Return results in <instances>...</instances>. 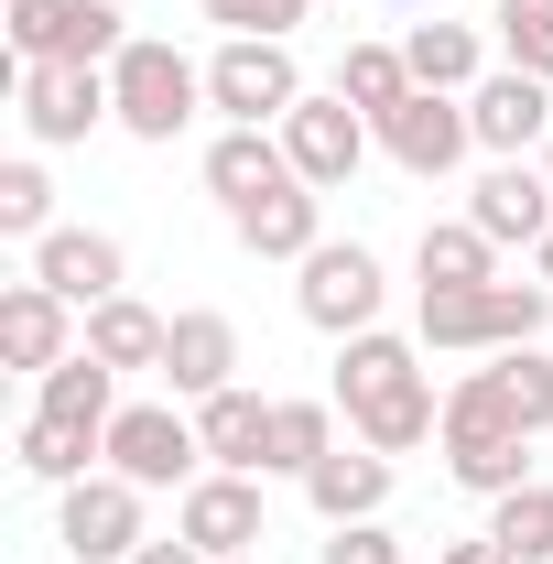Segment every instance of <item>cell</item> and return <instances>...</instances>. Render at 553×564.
Segmentation results:
<instances>
[{
  "instance_id": "2",
  "label": "cell",
  "mask_w": 553,
  "mask_h": 564,
  "mask_svg": "<svg viewBox=\"0 0 553 564\" xmlns=\"http://www.w3.org/2000/svg\"><path fill=\"white\" fill-rule=\"evenodd\" d=\"M445 478L456 489H478V499H510L521 478H532V423L510 413V391L488 380V369H467L456 391H445Z\"/></svg>"
},
{
  "instance_id": "16",
  "label": "cell",
  "mask_w": 553,
  "mask_h": 564,
  "mask_svg": "<svg viewBox=\"0 0 553 564\" xmlns=\"http://www.w3.org/2000/svg\"><path fill=\"white\" fill-rule=\"evenodd\" d=\"M33 282H55L76 315H87V304L131 293V261H120V239H109V228H55V239H33Z\"/></svg>"
},
{
  "instance_id": "21",
  "label": "cell",
  "mask_w": 553,
  "mask_h": 564,
  "mask_svg": "<svg viewBox=\"0 0 553 564\" xmlns=\"http://www.w3.org/2000/svg\"><path fill=\"white\" fill-rule=\"evenodd\" d=\"M304 499H315L326 532H337V521H380V499H391V456H380V445H337V456H315Z\"/></svg>"
},
{
  "instance_id": "19",
  "label": "cell",
  "mask_w": 553,
  "mask_h": 564,
  "mask_svg": "<svg viewBox=\"0 0 553 564\" xmlns=\"http://www.w3.org/2000/svg\"><path fill=\"white\" fill-rule=\"evenodd\" d=\"M293 185V152H282V131H217L207 141V196L228 217L239 207H261V196H282Z\"/></svg>"
},
{
  "instance_id": "35",
  "label": "cell",
  "mask_w": 553,
  "mask_h": 564,
  "mask_svg": "<svg viewBox=\"0 0 553 564\" xmlns=\"http://www.w3.org/2000/svg\"><path fill=\"white\" fill-rule=\"evenodd\" d=\"M196 11H207V22H228V33H261V44H282V33H293L315 0H196Z\"/></svg>"
},
{
  "instance_id": "3",
  "label": "cell",
  "mask_w": 553,
  "mask_h": 564,
  "mask_svg": "<svg viewBox=\"0 0 553 564\" xmlns=\"http://www.w3.org/2000/svg\"><path fill=\"white\" fill-rule=\"evenodd\" d=\"M553 315V282H478V293H423V348L467 358V348H532Z\"/></svg>"
},
{
  "instance_id": "28",
  "label": "cell",
  "mask_w": 553,
  "mask_h": 564,
  "mask_svg": "<svg viewBox=\"0 0 553 564\" xmlns=\"http://www.w3.org/2000/svg\"><path fill=\"white\" fill-rule=\"evenodd\" d=\"M315 456H337V402H272L261 478H315Z\"/></svg>"
},
{
  "instance_id": "13",
  "label": "cell",
  "mask_w": 553,
  "mask_h": 564,
  "mask_svg": "<svg viewBox=\"0 0 553 564\" xmlns=\"http://www.w3.org/2000/svg\"><path fill=\"white\" fill-rule=\"evenodd\" d=\"M369 141H380V131L347 109L337 87H326V98H293V120H282V152H293V174H304L315 196H326V185H347V174L369 163Z\"/></svg>"
},
{
  "instance_id": "41",
  "label": "cell",
  "mask_w": 553,
  "mask_h": 564,
  "mask_svg": "<svg viewBox=\"0 0 553 564\" xmlns=\"http://www.w3.org/2000/svg\"><path fill=\"white\" fill-rule=\"evenodd\" d=\"M239 564H261V554H239Z\"/></svg>"
},
{
  "instance_id": "18",
  "label": "cell",
  "mask_w": 553,
  "mask_h": 564,
  "mask_svg": "<svg viewBox=\"0 0 553 564\" xmlns=\"http://www.w3.org/2000/svg\"><path fill=\"white\" fill-rule=\"evenodd\" d=\"M163 380H174V402H217V391H239V326L196 304V315H174V348H163Z\"/></svg>"
},
{
  "instance_id": "22",
  "label": "cell",
  "mask_w": 553,
  "mask_h": 564,
  "mask_svg": "<svg viewBox=\"0 0 553 564\" xmlns=\"http://www.w3.org/2000/svg\"><path fill=\"white\" fill-rule=\"evenodd\" d=\"M413 272H423V293H478V282H499V239L478 217H445V228L413 239Z\"/></svg>"
},
{
  "instance_id": "29",
  "label": "cell",
  "mask_w": 553,
  "mask_h": 564,
  "mask_svg": "<svg viewBox=\"0 0 553 564\" xmlns=\"http://www.w3.org/2000/svg\"><path fill=\"white\" fill-rule=\"evenodd\" d=\"M337 98L358 120H391L402 98H413V66H402V44H347L337 55Z\"/></svg>"
},
{
  "instance_id": "37",
  "label": "cell",
  "mask_w": 553,
  "mask_h": 564,
  "mask_svg": "<svg viewBox=\"0 0 553 564\" xmlns=\"http://www.w3.org/2000/svg\"><path fill=\"white\" fill-rule=\"evenodd\" d=\"M131 564H207V554H196V543H185V532H174V543H141Z\"/></svg>"
},
{
  "instance_id": "39",
  "label": "cell",
  "mask_w": 553,
  "mask_h": 564,
  "mask_svg": "<svg viewBox=\"0 0 553 564\" xmlns=\"http://www.w3.org/2000/svg\"><path fill=\"white\" fill-rule=\"evenodd\" d=\"M543 185H553V141H543Z\"/></svg>"
},
{
  "instance_id": "34",
  "label": "cell",
  "mask_w": 553,
  "mask_h": 564,
  "mask_svg": "<svg viewBox=\"0 0 553 564\" xmlns=\"http://www.w3.org/2000/svg\"><path fill=\"white\" fill-rule=\"evenodd\" d=\"M315 564H413V554H402L391 521H337V532L315 543Z\"/></svg>"
},
{
  "instance_id": "7",
  "label": "cell",
  "mask_w": 553,
  "mask_h": 564,
  "mask_svg": "<svg viewBox=\"0 0 553 564\" xmlns=\"http://www.w3.org/2000/svg\"><path fill=\"white\" fill-rule=\"evenodd\" d=\"M293 304H304V326H326V337H369L380 326V304H391V282H380V261L358 250V239H326V250H304L293 261Z\"/></svg>"
},
{
  "instance_id": "5",
  "label": "cell",
  "mask_w": 553,
  "mask_h": 564,
  "mask_svg": "<svg viewBox=\"0 0 553 564\" xmlns=\"http://www.w3.org/2000/svg\"><path fill=\"white\" fill-rule=\"evenodd\" d=\"M304 98L293 76V44H261V33H228L207 55V109H228V131H282Z\"/></svg>"
},
{
  "instance_id": "27",
  "label": "cell",
  "mask_w": 553,
  "mask_h": 564,
  "mask_svg": "<svg viewBox=\"0 0 553 564\" xmlns=\"http://www.w3.org/2000/svg\"><path fill=\"white\" fill-rule=\"evenodd\" d=\"M11 456H22V478H44V489H76V478H98L87 456H109V434H87V423L33 413L22 434H11Z\"/></svg>"
},
{
  "instance_id": "33",
  "label": "cell",
  "mask_w": 553,
  "mask_h": 564,
  "mask_svg": "<svg viewBox=\"0 0 553 564\" xmlns=\"http://www.w3.org/2000/svg\"><path fill=\"white\" fill-rule=\"evenodd\" d=\"M0 239H55V185H44V163H0Z\"/></svg>"
},
{
  "instance_id": "1",
  "label": "cell",
  "mask_w": 553,
  "mask_h": 564,
  "mask_svg": "<svg viewBox=\"0 0 553 564\" xmlns=\"http://www.w3.org/2000/svg\"><path fill=\"white\" fill-rule=\"evenodd\" d=\"M337 413L358 423V445H380V456H413L445 434V402H434V369H423L413 337H347L337 358Z\"/></svg>"
},
{
  "instance_id": "14",
  "label": "cell",
  "mask_w": 553,
  "mask_h": 564,
  "mask_svg": "<svg viewBox=\"0 0 553 564\" xmlns=\"http://www.w3.org/2000/svg\"><path fill=\"white\" fill-rule=\"evenodd\" d=\"M467 131H478V152H499V163H521V152H543L553 141V87L521 66L478 76V98H467Z\"/></svg>"
},
{
  "instance_id": "11",
  "label": "cell",
  "mask_w": 553,
  "mask_h": 564,
  "mask_svg": "<svg viewBox=\"0 0 553 564\" xmlns=\"http://www.w3.org/2000/svg\"><path fill=\"white\" fill-rule=\"evenodd\" d=\"M174 532H185V543H196L207 564L261 554V478H239V467H207L196 489L174 499Z\"/></svg>"
},
{
  "instance_id": "24",
  "label": "cell",
  "mask_w": 553,
  "mask_h": 564,
  "mask_svg": "<svg viewBox=\"0 0 553 564\" xmlns=\"http://www.w3.org/2000/svg\"><path fill=\"white\" fill-rule=\"evenodd\" d=\"M33 413H55V423H87V434H109V423H120V369H109L98 348L55 358V369H44V402H33Z\"/></svg>"
},
{
  "instance_id": "20",
  "label": "cell",
  "mask_w": 553,
  "mask_h": 564,
  "mask_svg": "<svg viewBox=\"0 0 553 564\" xmlns=\"http://www.w3.org/2000/svg\"><path fill=\"white\" fill-rule=\"evenodd\" d=\"M228 228H239V250H250V261H304V250H326V196H315V185L293 174L282 196H261V207H239Z\"/></svg>"
},
{
  "instance_id": "26",
  "label": "cell",
  "mask_w": 553,
  "mask_h": 564,
  "mask_svg": "<svg viewBox=\"0 0 553 564\" xmlns=\"http://www.w3.org/2000/svg\"><path fill=\"white\" fill-rule=\"evenodd\" d=\"M196 434H207V467H239V478H261L272 402H261V391H217V402H196Z\"/></svg>"
},
{
  "instance_id": "12",
  "label": "cell",
  "mask_w": 553,
  "mask_h": 564,
  "mask_svg": "<svg viewBox=\"0 0 553 564\" xmlns=\"http://www.w3.org/2000/svg\"><path fill=\"white\" fill-rule=\"evenodd\" d=\"M98 120H120V98H109V66H22V131L44 141V152L87 141Z\"/></svg>"
},
{
  "instance_id": "30",
  "label": "cell",
  "mask_w": 553,
  "mask_h": 564,
  "mask_svg": "<svg viewBox=\"0 0 553 564\" xmlns=\"http://www.w3.org/2000/svg\"><path fill=\"white\" fill-rule=\"evenodd\" d=\"M488 543L510 564H553V478H521L510 499H488Z\"/></svg>"
},
{
  "instance_id": "23",
  "label": "cell",
  "mask_w": 553,
  "mask_h": 564,
  "mask_svg": "<svg viewBox=\"0 0 553 564\" xmlns=\"http://www.w3.org/2000/svg\"><path fill=\"white\" fill-rule=\"evenodd\" d=\"M87 348L109 358V369H163V348H174V315H152L141 293H109V304H87Z\"/></svg>"
},
{
  "instance_id": "40",
  "label": "cell",
  "mask_w": 553,
  "mask_h": 564,
  "mask_svg": "<svg viewBox=\"0 0 553 564\" xmlns=\"http://www.w3.org/2000/svg\"><path fill=\"white\" fill-rule=\"evenodd\" d=\"M402 11H434V0H402Z\"/></svg>"
},
{
  "instance_id": "15",
  "label": "cell",
  "mask_w": 553,
  "mask_h": 564,
  "mask_svg": "<svg viewBox=\"0 0 553 564\" xmlns=\"http://www.w3.org/2000/svg\"><path fill=\"white\" fill-rule=\"evenodd\" d=\"M76 348H87V337H76V304L55 282H11V293H0V358H11V369L44 380V369L76 358Z\"/></svg>"
},
{
  "instance_id": "36",
  "label": "cell",
  "mask_w": 553,
  "mask_h": 564,
  "mask_svg": "<svg viewBox=\"0 0 553 564\" xmlns=\"http://www.w3.org/2000/svg\"><path fill=\"white\" fill-rule=\"evenodd\" d=\"M434 564H510V554H499L488 532H467V543H445V554H434Z\"/></svg>"
},
{
  "instance_id": "31",
  "label": "cell",
  "mask_w": 553,
  "mask_h": 564,
  "mask_svg": "<svg viewBox=\"0 0 553 564\" xmlns=\"http://www.w3.org/2000/svg\"><path fill=\"white\" fill-rule=\"evenodd\" d=\"M488 380L510 391V413L532 423V434H553V358H543V337H532V348H488Z\"/></svg>"
},
{
  "instance_id": "25",
  "label": "cell",
  "mask_w": 553,
  "mask_h": 564,
  "mask_svg": "<svg viewBox=\"0 0 553 564\" xmlns=\"http://www.w3.org/2000/svg\"><path fill=\"white\" fill-rule=\"evenodd\" d=\"M402 66H413V87H445V98H478V76H488V44H478V22H413Z\"/></svg>"
},
{
  "instance_id": "9",
  "label": "cell",
  "mask_w": 553,
  "mask_h": 564,
  "mask_svg": "<svg viewBox=\"0 0 553 564\" xmlns=\"http://www.w3.org/2000/svg\"><path fill=\"white\" fill-rule=\"evenodd\" d=\"M141 499L152 489H131L120 467H98V478H76L66 489V510H55V543H66L76 564H131L152 532H141Z\"/></svg>"
},
{
  "instance_id": "32",
  "label": "cell",
  "mask_w": 553,
  "mask_h": 564,
  "mask_svg": "<svg viewBox=\"0 0 553 564\" xmlns=\"http://www.w3.org/2000/svg\"><path fill=\"white\" fill-rule=\"evenodd\" d=\"M488 22H499V55H510L521 76H543V87H553V0H499Z\"/></svg>"
},
{
  "instance_id": "8",
  "label": "cell",
  "mask_w": 553,
  "mask_h": 564,
  "mask_svg": "<svg viewBox=\"0 0 553 564\" xmlns=\"http://www.w3.org/2000/svg\"><path fill=\"white\" fill-rule=\"evenodd\" d=\"M196 456H207V434H196V413H174V402H120V423H109V467L131 478V489H196Z\"/></svg>"
},
{
  "instance_id": "10",
  "label": "cell",
  "mask_w": 553,
  "mask_h": 564,
  "mask_svg": "<svg viewBox=\"0 0 553 564\" xmlns=\"http://www.w3.org/2000/svg\"><path fill=\"white\" fill-rule=\"evenodd\" d=\"M369 131H380V152H391L413 185H445V174L478 152V131H467V98H445V87H413V98H402L391 120H369Z\"/></svg>"
},
{
  "instance_id": "38",
  "label": "cell",
  "mask_w": 553,
  "mask_h": 564,
  "mask_svg": "<svg viewBox=\"0 0 553 564\" xmlns=\"http://www.w3.org/2000/svg\"><path fill=\"white\" fill-rule=\"evenodd\" d=\"M532 272H543V282H553V239H543V250H532Z\"/></svg>"
},
{
  "instance_id": "4",
  "label": "cell",
  "mask_w": 553,
  "mask_h": 564,
  "mask_svg": "<svg viewBox=\"0 0 553 564\" xmlns=\"http://www.w3.org/2000/svg\"><path fill=\"white\" fill-rule=\"evenodd\" d=\"M109 98H120V131H131V141H174L196 109H207V66H185L174 44L131 33L120 66H109Z\"/></svg>"
},
{
  "instance_id": "6",
  "label": "cell",
  "mask_w": 553,
  "mask_h": 564,
  "mask_svg": "<svg viewBox=\"0 0 553 564\" xmlns=\"http://www.w3.org/2000/svg\"><path fill=\"white\" fill-rule=\"evenodd\" d=\"M131 22L120 0H11V55L22 66H120Z\"/></svg>"
},
{
  "instance_id": "17",
  "label": "cell",
  "mask_w": 553,
  "mask_h": 564,
  "mask_svg": "<svg viewBox=\"0 0 553 564\" xmlns=\"http://www.w3.org/2000/svg\"><path fill=\"white\" fill-rule=\"evenodd\" d=\"M467 217H478L499 250H543V239H553V185H543V163H488L478 196H467Z\"/></svg>"
}]
</instances>
